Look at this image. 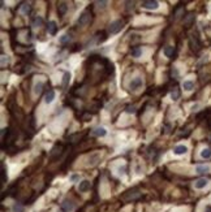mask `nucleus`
I'll use <instances>...</instances> for the list:
<instances>
[{"instance_id":"f257e3e1","label":"nucleus","mask_w":211,"mask_h":212,"mask_svg":"<svg viewBox=\"0 0 211 212\" xmlns=\"http://www.w3.org/2000/svg\"><path fill=\"white\" fill-rule=\"evenodd\" d=\"M123 27H124V21H121V20H116V21H113L112 24L110 25V27H108V33H110V34H116V33H119Z\"/></svg>"},{"instance_id":"f03ea898","label":"nucleus","mask_w":211,"mask_h":212,"mask_svg":"<svg viewBox=\"0 0 211 212\" xmlns=\"http://www.w3.org/2000/svg\"><path fill=\"white\" fill-rule=\"evenodd\" d=\"M138 197H140V191H138L137 189H132V190H128L126 193L121 197V199H123L124 202H129V200L137 199Z\"/></svg>"},{"instance_id":"7ed1b4c3","label":"nucleus","mask_w":211,"mask_h":212,"mask_svg":"<svg viewBox=\"0 0 211 212\" xmlns=\"http://www.w3.org/2000/svg\"><path fill=\"white\" fill-rule=\"evenodd\" d=\"M90 22V12L89 10H85V12L81 13V16L78 17V20H77V25L78 26H86V25Z\"/></svg>"},{"instance_id":"20e7f679","label":"nucleus","mask_w":211,"mask_h":212,"mask_svg":"<svg viewBox=\"0 0 211 212\" xmlns=\"http://www.w3.org/2000/svg\"><path fill=\"white\" fill-rule=\"evenodd\" d=\"M142 7L145 8V9L154 10V9H158V8H159V3L155 1V0H147V1L142 3Z\"/></svg>"},{"instance_id":"39448f33","label":"nucleus","mask_w":211,"mask_h":212,"mask_svg":"<svg viewBox=\"0 0 211 212\" xmlns=\"http://www.w3.org/2000/svg\"><path fill=\"white\" fill-rule=\"evenodd\" d=\"M142 78L141 77H136V78H133L132 81H130V83H129V89L130 90H137V89H140L141 86H142Z\"/></svg>"},{"instance_id":"423d86ee","label":"nucleus","mask_w":211,"mask_h":212,"mask_svg":"<svg viewBox=\"0 0 211 212\" xmlns=\"http://www.w3.org/2000/svg\"><path fill=\"white\" fill-rule=\"evenodd\" d=\"M190 47L193 51H198V50L201 48V43H199L197 35H191L190 37Z\"/></svg>"},{"instance_id":"0eeeda50","label":"nucleus","mask_w":211,"mask_h":212,"mask_svg":"<svg viewBox=\"0 0 211 212\" xmlns=\"http://www.w3.org/2000/svg\"><path fill=\"white\" fill-rule=\"evenodd\" d=\"M61 210L64 211V212H72L74 210V204L71 202V200H63V203H61Z\"/></svg>"},{"instance_id":"6e6552de","label":"nucleus","mask_w":211,"mask_h":212,"mask_svg":"<svg viewBox=\"0 0 211 212\" xmlns=\"http://www.w3.org/2000/svg\"><path fill=\"white\" fill-rule=\"evenodd\" d=\"M106 134H107V130L103 126H98L95 129H93V132H91V135L94 137H104Z\"/></svg>"},{"instance_id":"1a4fd4ad","label":"nucleus","mask_w":211,"mask_h":212,"mask_svg":"<svg viewBox=\"0 0 211 212\" xmlns=\"http://www.w3.org/2000/svg\"><path fill=\"white\" fill-rule=\"evenodd\" d=\"M90 181H87V180H84V181H81L80 182V185H78V191H81V193H86L87 190H90Z\"/></svg>"},{"instance_id":"9d476101","label":"nucleus","mask_w":211,"mask_h":212,"mask_svg":"<svg viewBox=\"0 0 211 212\" xmlns=\"http://www.w3.org/2000/svg\"><path fill=\"white\" fill-rule=\"evenodd\" d=\"M187 151H188V147L184 146V144H179V146H176L173 149L175 155H184V154H187Z\"/></svg>"},{"instance_id":"9b49d317","label":"nucleus","mask_w":211,"mask_h":212,"mask_svg":"<svg viewBox=\"0 0 211 212\" xmlns=\"http://www.w3.org/2000/svg\"><path fill=\"white\" fill-rule=\"evenodd\" d=\"M207 183H209V180H207V178H199V180L196 181L194 186H196V189H203L207 186Z\"/></svg>"},{"instance_id":"f8f14e48","label":"nucleus","mask_w":211,"mask_h":212,"mask_svg":"<svg viewBox=\"0 0 211 212\" xmlns=\"http://www.w3.org/2000/svg\"><path fill=\"white\" fill-rule=\"evenodd\" d=\"M47 30H48V34H51V35L56 34V31H57L56 22H55V21H50L48 25H47Z\"/></svg>"},{"instance_id":"ddd939ff","label":"nucleus","mask_w":211,"mask_h":212,"mask_svg":"<svg viewBox=\"0 0 211 212\" xmlns=\"http://www.w3.org/2000/svg\"><path fill=\"white\" fill-rule=\"evenodd\" d=\"M196 172L199 174H206L210 172V167L209 165H197L196 167Z\"/></svg>"},{"instance_id":"4468645a","label":"nucleus","mask_w":211,"mask_h":212,"mask_svg":"<svg viewBox=\"0 0 211 212\" xmlns=\"http://www.w3.org/2000/svg\"><path fill=\"white\" fill-rule=\"evenodd\" d=\"M57 12H59L60 16H64L66 12H68V5H66V3H59V5H57Z\"/></svg>"},{"instance_id":"2eb2a0df","label":"nucleus","mask_w":211,"mask_h":212,"mask_svg":"<svg viewBox=\"0 0 211 212\" xmlns=\"http://www.w3.org/2000/svg\"><path fill=\"white\" fill-rule=\"evenodd\" d=\"M55 99V91L54 90H50L48 93L46 94V96H44V103H47V104H50V103H52Z\"/></svg>"},{"instance_id":"dca6fc26","label":"nucleus","mask_w":211,"mask_h":212,"mask_svg":"<svg viewBox=\"0 0 211 212\" xmlns=\"http://www.w3.org/2000/svg\"><path fill=\"white\" fill-rule=\"evenodd\" d=\"M69 81H71V73L69 72H64V77H63V82H61V86L64 89L68 87Z\"/></svg>"},{"instance_id":"f3484780","label":"nucleus","mask_w":211,"mask_h":212,"mask_svg":"<svg viewBox=\"0 0 211 212\" xmlns=\"http://www.w3.org/2000/svg\"><path fill=\"white\" fill-rule=\"evenodd\" d=\"M20 10H21V13H24V15H29V13L31 12V5H30L29 3H24V4L20 7Z\"/></svg>"},{"instance_id":"a211bd4d","label":"nucleus","mask_w":211,"mask_h":212,"mask_svg":"<svg viewBox=\"0 0 211 212\" xmlns=\"http://www.w3.org/2000/svg\"><path fill=\"white\" fill-rule=\"evenodd\" d=\"M43 87H44V82L43 81H39V82L35 83V86H34V93L37 94V95H39V94L42 93Z\"/></svg>"},{"instance_id":"6ab92c4d","label":"nucleus","mask_w":211,"mask_h":212,"mask_svg":"<svg viewBox=\"0 0 211 212\" xmlns=\"http://www.w3.org/2000/svg\"><path fill=\"white\" fill-rule=\"evenodd\" d=\"M182 87H184V90H187V91L193 90V89H194V82H193V81H184Z\"/></svg>"},{"instance_id":"aec40b11","label":"nucleus","mask_w":211,"mask_h":212,"mask_svg":"<svg viewBox=\"0 0 211 212\" xmlns=\"http://www.w3.org/2000/svg\"><path fill=\"white\" fill-rule=\"evenodd\" d=\"M173 54H175V47L173 46H167L164 48V55L167 57H172L173 56Z\"/></svg>"},{"instance_id":"412c9836","label":"nucleus","mask_w":211,"mask_h":212,"mask_svg":"<svg viewBox=\"0 0 211 212\" xmlns=\"http://www.w3.org/2000/svg\"><path fill=\"white\" fill-rule=\"evenodd\" d=\"M72 40V37L69 34H64V35H61L60 37V39H59V42L61 44H66V43H69V42Z\"/></svg>"},{"instance_id":"4be33fe9","label":"nucleus","mask_w":211,"mask_h":212,"mask_svg":"<svg viewBox=\"0 0 211 212\" xmlns=\"http://www.w3.org/2000/svg\"><path fill=\"white\" fill-rule=\"evenodd\" d=\"M182 15H184V8L179 7L176 10H175V13H173V20H177V18H180Z\"/></svg>"},{"instance_id":"5701e85b","label":"nucleus","mask_w":211,"mask_h":212,"mask_svg":"<svg viewBox=\"0 0 211 212\" xmlns=\"http://www.w3.org/2000/svg\"><path fill=\"white\" fill-rule=\"evenodd\" d=\"M42 24H43V18L41 16H38L33 21V27H39V26H42Z\"/></svg>"},{"instance_id":"b1692460","label":"nucleus","mask_w":211,"mask_h":212,"mask_svg":"<svg viewBox=\"0 0 211 212\" xmlns=\"http://www.w3.org/2000/svg\"><path fill=\"white\" fill-rule=\"evenodd\" d=\"M201 158L203 159H209L211 158V149H203L201 151Z\"/></svg>"},{"instance_id":"393cba45","label":"nucleus","mask_w":211,"mask_h":212,"mask_svg":"<svg viewBox=\"0 0 211 212\" xmlns=\"http://www.w3.org/2000/svg\"><path fill=\"white\" fill-rule=\"evenodd\" d=\"M141 55H142V50H141L140 47H136V48L132 50V56L133 57H140Z\"/></svg>"},{"instance_id":"a878e982","label":"nucleus","mask_w":211,"mask_h":212,"mask_svg":"<svg viewBox=\"0 0 211 212\" xmlns=\"http://www.w3.org/2000/svg\"><path fill=\"white\" fill-rule=\"evenodd\" d=\"M1 181L3 182H7L8 181V174H7V169L4 168V167H1Z\"/></svg>"},{"instance_id":"bb28decb","label":"nucleus","mask_w":211,"mask_h":212,"mask_svg":"<svg viewBox=\"0 0 211 212\" xmlns=\"http://www.w3.org/2000/svg\"><path fill=\"white\" fill-rule=\"evenodd\" d=\"M171 98L173 100H177L180 98V91L177 90V89H173V90H172V93H171Z\"/></svg>"},{"instance_id":"cd10ccee","label":"nucleus","mask_w":211,"mask_h":212,"mask_svg":"<svg viewBox=\"0 0 211 212\" xmlns=\"http://www.w3.org/2000/svg\"><path fill=\"white\" fill-rule=\"evenodd\" d=\"M193 20H194V16L191 15V13H190V15H188V16H187V18H185V25H187V27H189V26H190V24L193 22Z\"/></svg>"},{"instance_id":"c85d7f7f","label":"nucleus","mask_w":211,"mask_h":212,"mask_svg":"<svg viewBox=\"0 0 211 212\" xmlns=\"http://www.w3.org/2000/svg\"><path fill=\"white\" fill-rule=\"evenodd\" d=\"M9 64V57L5 56V55H1V66L4 68L5 65H8Z\"/></svg>"},{"instance_id":"c756f323","label":"nucleus","mask_w":211,"mask_h":212,"mask_svg":"<svg viewBox=\"0 0 211 212\" xmlns=\"http://www.w3.org/2000/svg\"><path fill=\"white\" fill-rule=\"evenodd\" d=\"M95 4H96V8H98V9H104V8L107 7L108 3L107 1H96Z\"/></svg>"},{"instance_id":"7c9ffc66","label":"nucleus","mask_w":211,"mask_h":212,"mask_svg":"<svg viewBox=\"0 0 211 212\" xmlns=\"http://www.w3.org/2000/svg\"><path fill=\"white\" fill-rule=\"evenodd\" d=\"M136 111H137V108H136V105H128L125 112L126 113H136Z\"/></svg>"},{"instance_id":"2f4dec72","label":"nucleus","mask_w":211,"mask_h":212,"mask_svg":"<svg viewBox=\"0 0 211 212\" xmlns=\"http://www.w3.org/2000/svg\"><path fill=\"white\" fill-rule=\"evenodd\" d=\"M13 212H22V206L20 203H15V206H13Z\"/></svg>"},{"instance_id":"473e14b6","label":"nucleus","mask_w":211,"mask_h":212,"mask_svg":"<svg viewBox=\"0 0 211 212\" xmlns=\"http://www.w3.org/2000/svg\"><path fill=\"white\" fill-rule=\"evenodd\" d=\"M125 4H126V9H128V10H130V9H133V8H134L136 3H134V1H126Z\"/></svg>"},{"instance_id":"72a5a7b5","label":"nucleus","mask_w":211,"mask_h":212,"mask_svg":"<svg viewBox=\"0 0 211 212\" xmlns=\"http://www.w3.org/2000/svg\"><path fill=\"white\" fill-rule=\"evenodd\" d=\"M69 178H71L72 182H76V181H78V180H80V176H78V174H72Z\"/></svg>"},{"instance_id":"f704fd0d","label":"nucleus","mask_w":211,"mask_h":212,"mask_svg":"<svg viewBox=\"0 0 211 212\" xmlns=\"http://www.w3.org/2000/svg\"><path fill=\"white\" fill-rule=\"evenodd\" d=\"M117 173L120 174V176L125 173V167H121V168H119V172H117Z\"/></svg>"},{"instance_id":"c9c22d12","label":"nucleus","mask_w":211,"mask_h":212,"mask_svg":"<svg viewBox=\"0 0 211 212\" xmlns=\"http://www.w3.org/2000/svg\"><path fill=\"white\" fill-rule=\"evenodd\" d=\"M197 108H198V104H196V105H193V108H191V109H193V111H196V109H197Z\"/></svg>"},{"instance_id":"e433bc0d","label":"nucleus","mask_w":211,"mask_h":212,"mask_svg":"<svg viewBox=\"0 0 211 212\" xmlns=\"http://www.w3.org/2000/svg\"><path fill=\"white\" fill-rule=\"evenodd\" d=\"M207 212H211V207H210V208H207Z\"/></svg>"}]
</instances>
